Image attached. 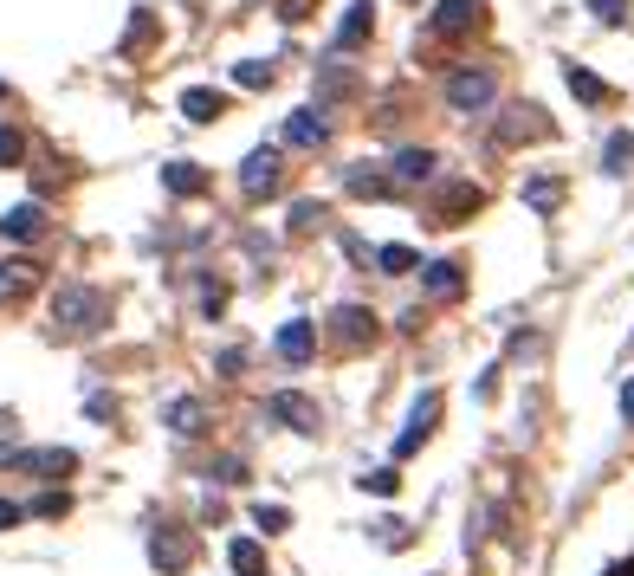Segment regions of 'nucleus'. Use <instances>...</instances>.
I'll return each mask as SVG.
<instances>
[{
  "instance_id": "ea45409f",
  "label": "nucleus",
  "mask_w": 634,
  "mask_h": 576,
  "mask_svg": "<svg viewBox=\"0 0 634 576\" xmlns=\"http://www.w3.org/2000/svg\"><path fill=\"white\" fill-rule=\"evenodd\" d=\"M0 434H13V408H0Z\"/></svg>"
},
{
  "instance_id": "f257e3e1",
  "label": "nucleus",
  "mask_w": 634,
  "mask_h": 576,
  "mask_svg": "<svg viewBox=\"0 0 634 576\" xmlns=\"http://www.w3.org/2000/svg\"><path fill=\"white\" fill-rule=\"evenodd\" d=\"M110 324V298L98 285H59V298H52V331L59 337H98Z\"/></svg>"
},
{
  "instance_id": "cd10ccee",
  "label": "nucleus",
  "mask_w": 634,
  "mask_h": 576,
  "mask_svg": "<svg viewBox=\"0 0 634 576\" xmlns=\"http://www.w3.org/2000/svg\"><path fill=\"white\" fill-rule=\"evenodd\" d=\"M253 525L266 531V538H279V531L292 525V512H285V505H266V499H259V505H253Z\"/></svg>"
},
{
  "instance_id": "58836bf2",
  "label": "nucleus",
  "mask_w": 634,
  "mask_h": 576,
  "mask_svg": "<svg viewBox=\"0 0 634 576\" xmlns=\"http://www.w3.org/2000/svg\"><path fill=\"white\" fill-rule=\"evenodd\" d=\"M622 421L634 428V382H622Z\"/></svg>"
},
{
  "instance_id": "b1692460",
  "label": "nucleus",
  "mask_w": 634,
  "mask_h": 576,
  "mask_svg": "<svg viewBox=\"0 0 634 576\" xmlns=\"http://www.w3.org/2000/svg\"><path fill=\"white\" fill-rule=\"evenodd\" d=\"M602 169H609V175H628L634 169V136L628 130H615L609 143H602Z\"/></svg>"
},
{
  "instance_id": "0eeeda50",
  "label": "nucleus",
  "mask_w": 634,
  "mask_h": 576,
  "mask_svg": "<svg viewBox=\"0 0 634 576\" xmlns=\"http://www.w3.org/2000/svg\"><path fill=\"white\" fill-rule=\"evenodd\" d=\"M434 421H440V389H427L415 408H408V428H402V441H395V454H415V447L434 434Z\"/></svg>"
},
{
  "instance_id": "7c9ffc66",
  "label": "nucleus",
  "mask_w": 634,
  "mask_h": 576,
  "mask_svg": "<svg viewBox=\"0 0 634 576\" xmlns=\"http://www.w3.org/2000/svg\"><path fill=\"white\" fill-rule=\"evenodd\" d=\"M402 486V473L395 466H376V473H363V492H395Z\"/></svg>"
},
{
  "instance_id": "393cba45",
  "label": "nucleus",
  "mask_w": 634,
  "mask_h": 576,
  "mask_svg": "<svg viewBox=\"0 0 634 576\" xmlns=\"http://www.w3.org/2000/svg\"><path fill=\"white\" fill-rule=\"evenodd\" d=\"M162 421H169L175 434H201V402H195V395H175V402H169V415H162Z\"/></svg>"
},
{
  "instance_id": "7ed1b4c3",
  "label": "nucleus",
  "mask_w": 634,
  "mask_h": 576,
  "mask_svg": "<svg viewBox=\"0 0 634 576\" xmlns=\"http://www.w3.org/2000/svg\"><path fill=\"white\" fill-rule=\"evenodd\" d=\"M473 26H486V0H440L427 13V39H460Z\"/></svg>"
},
{
  "instance_id": "4468645a",
  "label": "nucleus",
  "mask_w": 634,
  "mask_h": 576,
  "mask_svg": "<svg viewBox=\"0 0 634 576\" xmlns=\"http://www.w3.org/2000/svg\"><path fill=\"white\" fill-rule=\"evenodd\" d=\"M311 344H317V324H311V318H292V324L279 331V356H285L292 369L311 363Z\"/></svg>"
},
{
  "instance_id": "f704fd0d",
  "label": "nucleus",
  "mask_w": 634,
  "mask_h": 576,
  "mask_svg": "<svg viewBox=\"0 0 634 576\" xmlns=\"http://www.w3.org/2000/svg\"><path fill=\"white\" fill-rule=\"evenodd\" d=\"M376 538H382V544H408V531H402V518H376Z\"/></svg>"
},
{
  "instance_id": "aec40b11",
  "label": "nucleus",
  "mask_w": 634,
  "mask_h": 576,
  "mask_svg": "<svg viewBox=\"0 0 634 576\" xmlns=\"http://www.w3.org/2000/svg\"><path fill=\"white\" fill-rule=\"evenodd\" d=\"M220 111H227V98H220V91H208V85H188V91H182V117H188V123H214Z\"/></svg>"
},
{
  "instance_id": "e433bc0d",
  "label": "nucleus",
  "mask_w": 634,
  "mask_h": 576,
  "mask_svg": "<svg viewBox=\"0 0 634 576\" xmlns=\"http://www.w3.org/2000/svg\"><path fill=\"white\" fill-rule=\"evenodd\" d=\"M85 408H91V421H110V415H117V402H110L104 389H91V402H85Z\"/></svg>"
},
{
  "instance_id": "f3484780",
  "label": "nucleus",
  "mask_w": 634,
  "mask_h": 576,
  "mask_svg": "<svg viewBox=\"0 0 634 576\" xmlns=\"http://www.w3.org/2000/svg\"><path fill=\"white\" fill-rule=\"evenodd\" d=\"M33 279H39V266H33V259H0V305L26 298V292H33Z\"/></svg>"
},
{
  "instance_id": "20e7f679",
  "label": "nucleus",
  "mask_w": 634,
  "mask_h": 576,
  "mask_svg": "<svg viewBox=\"0 0 634 576\" xmlns=\"http://www.w3.org/2000/svg\"><path fill=\"white\" fill-rule=\"evenodd\" d=\"M550 136H557V123L544 117V104H512L499 117V143H550Z\"/></svg>"
},
{
  "instance_id": "f03ea898",
  "label": "nucleus",
  "mask_w": 634,
  "mask_h": 576,
  "mask_svg": "<svg viewBox=\"0 0 634 576\" xmlns=\"http://www.w3.org/2000/svg\"><path fill=\"white\" fill-rule=\"evenodd\" d=\"M492 98H499V78H492L486 65H479V72H473V65H460V72L447 78V104H453V111H466V117L486 111Z\"/></svg>"
},
{
  "instance_id": "1a4fd4ad",
  "label": "nucleus",
  "mask_w": 634,
  "mask_h": 576,
  "mask_svg": "<svg viewBox=\"0 0 634 576\" xmlns=\"http://www.w3.org/2000/svg\"><path fill=\"white\" fill-rule=\"evenodd\" d=\"M240 188L246 195H272V188H279V149H253V156L240 162Z\"/></svg>"
},
{
  "instance_id": "c9c22d12",
  "label": "nucleus",
  "mask_w": 634,
  "mask_h": 576,
  "mask_svg": "<svg viewBox=\"0 0 634 576\" xmlns=\"http://www.w3.org/2000/svg\"><path fill=\"white\" fill-rule=\"evenodd\" d=\"M65 505H72V499H65V492H46V499H33V512H39V518H59Z\"/></svg>"
},
{
  "instance_id": "f8f14e48",
  "label": "nucleus",
  "mask_w": 634,
  "mask_h": 576,
  "mask_svg": "<svg viewBox=\"0 0 634 576\" xmlns=\"http://www.w3.org/2000/svg\"><path fill=\"white\" fill-rule=\"evenodd\" d=\"M324 136H330L324 104H311V111H292V117H285V143H292V149H317Z\"/></svg>"
},
{
  "instance_id": "4c0bfd02",
  "label": "nucleus",
  "mask_w": 634,
  "mask_h": 576,
  "mask_svg": "<svg viewBox=\"0 0 634 576\" xmlns=\"http://www.w3.org/2000/svg\"><path fill=\"white\" fill-rule=\"evenodd\" d=\"M20 518H26L20 505H13V499H0V531H13V525H20Z\"/></svg>"
},
{
  "instance_id": "2f4dec72",
  "label": "nucleus",
  "mask_w": 634,
  "mask_h": 576,
  "mask_svg": "<svg viewBox=\"0 0 634 576\" xmlns=\"http://www.w3.org/2000/svg\"><path fill=\"white\" fill-rule=\"evenodd\" d=\"M317 221H324V208H317V201H298V208H292V233H311Z\"/></svg>"
},
{
  "instance_id": "6ab92c4d",
  "label": "nucleus",
  "mask_w": 634,
  "mask_h": 576,
  "mask_svg": "<svg viewBox=\"0 0 634 576\" xmlns=\"http://www.w3.org/2000/svg\"><path fill=\"white\" fill-rule=\"evenodd\" d=\"M227 564H233V576H272L266 570V544H259V538H233L227 544Z\"/></svg>"
},
{
  "instance_id": "72a5a7b5",
  "label": "nucleus",
  "mask_w": 634,
  "mask_h": 576,
  "mask_svg": "<svg viewBox=\"0 0 634 576\" xmlns=\"http://www.w3.org/2000/svg\"><path fill=\"white\" fill-rule=\"evenodd\" d=\"M20 162V130H0V169H13Z\"/></svg>"
},
{
  "instance_id": "bb28decb",
  "label": "nucleus",
  "mask_w": 634,
  "mask_h": 576,
  "mask_svg": "<svg viewBox=\"0 0 634 576\" xmlns=\"http://www.w3.org/2000/svg\"><path fill=\"white\" fill-rule=\"evenodd\" d=\"M343 91H350V72H343V65H324V72H317V104L343 98Z\"/></svg>"
},
{
  "instance_id": "6e6552de",
  "label": "nucleus",
  "mask_w": 634,
  "mask_h": 576,
  "mask_svg": "<svg viewBox=\"0 0 634 576\" xmlns=\"http://www.w3.org/2000/svg\"><path fill=\"white\" fill-rule=\"evenodd\" d=\"M330 337H337L343 350H356V344L376 337V318H369L363 305H337V311H330Z\"/></svg>"
},
{
  "instance_id": "a878e982",
  "label": "nucleus",
  "mask_w": 634,
  "mask_h": 576,
  "mask_svg": "<svg viewBox=\"0 0 634 576\" xmlns=\"http://www.w3.org/2000/svg\"><path fill=\"white\" fill-rule=\"evenodd\" d=\"M376 266L389 272V279H402V272H415L421 259H415V246H376Z\"/></svg>"
},
{
  "instance_id": "c85d7f7f",
  "label": "nucleus",
  "mask_w": 634,
  "mask_h": 576,
  "mask_svg": "<svg viewBox=\"0 0 634 576\" xmlns=\"http://www.w3.org/2000/svg\"><path fill=\"white\" fill-rule=\"evenodd\" d=\"M233 78H240L246 91H259V85H272V59H240L233 65Z\"/></svg>"
},
{
  "instance_id": "2eb2a0df",
  "label": "nucleus",
  "mask_w": 634,
  "mask_h": 576,
  "mask_svg": "<svg viewBox=\"0 0 634 576\" xmlns=\"http://www.w3.org/2000/svg\"><path fill=\"white\" fill-rule=\"evenodd\" d=\"M434 149H402V156H395V169H389V182L395 188H415V182H434Z\"/></svg>"
},
{
  "instance_id": "39448f33",
  "label": "nucleus",
  "mask_w": 634,
  "mask_h": 576,
  "mask_svg": "<svg viewBox=\"0 0 634 576\" xmlns=\"http://www.w3.org/2000/svg\"><path fill=\"white\" fill-rule=\"evenodd\" d=\"M0 466H26L33 479H65L78 466L72 447H26V454H0Z\"/></svg>"
},
{
  "instance_id": "412c9836",
  "label": "nucleus",
  "mask_w": 634,
  "mask_h": 576,
  "mask_svg": "<svg viewBox=\"0 0 634 576\" xmlns=\"http://www.w3.org/2000/svg\"><path fill=\"white\" fill-rule=\"evenodd\" d=\"M563 78H570V91H576V98H583V104H609V98H615V91L602 85V78L589 72V65H576V59L563 65Z\"/></svg>"
},
{
  "instance_id": "423d86ee",
  "label": "nucleus",
  "mask_w": 634,
  "mask_h": 576,
  "mask_svg": "<svg viewBox=\"0 0 634 576\" xmlns=\"http://www.w3.org/2000/svg\"><path fill=\"white\" fill-rule=\"evenodd\" d=\"M149 557H156V570H188V557H195V538H188L182 525H156L149 531Z\"/></svg>"
},
{
  "instance_id": "5701e85b",
  "label": "nucleus",
  "mask_w": 634,
  "mask_h": 576,
  "mask_svg": "<svg viewBox=\"0 0 634 576\" xmlns=\"http://www.w3.org/2000/svg\"><path fill=\"white\" fill-rule=\"evenodd\" d=\"M466 208H479V188L473 182H453L447 195H440V208H434V221H460Z\"/></svg>"
},
{
  "instance_id": "9d476101",
  "label": "nucleus",
  "mask_w": 634,
  "mask_h": 576,
  "mask_svg": "<svg viewBox=\"0 0 634 576\" xmlns=\"http://www.w3.org/2000/svg\"><path fill=\"white\" fill-rule=\"evenodd\" d=\"M266 415H279L285 428H298V434H317V402H305L298 389H279V395L266 402Z\"/></svg>"
},
{
  "instance_id": "ddd939ff",
  "label": "nucleus",
  "mask_w": 634,
  "mask_h": 576,
  "mask_svg": "<svg viewBox=\"0 0 634 576\" xmlns=\"http://www.w3.org/2000/svg\"><path fill=\"white\" fill-rule=\"evenodd\" d=\"M460 285H466L460 259H427V266H421V292L427 298H460Z\"/></svg>"
},
{
  "instance_id": "9b49d317",
  "label": "nucleus",
  "mask_w": 634,
  "mask_h": 576,
  "mask_svg": "<svg viewBox=\"0 0 634 576\" xmlns=\"http://www.w3.org/2000/svg\"><path fill=\"white\" fill-rule=\"evenodd\" d=\"M369 26H376V7H369V0H350V13H343V20H337V33H330V52L363 46V39H369Z\"/></svg>"
},
{
  "instance_id": "dca6fc26",
  "label": "nucleus",
  "mask_w": 634,
  "mask_h": 576,
  "mask_svg": "<svg viewBox=\"0 0 634 576\" xmlns=\"http://www.w3.org/2000/svg\"><path fill=\"white\" fill-rule=\"evenodd\" d=\"M0 233H7V240H39V233H46V214H39V201H20V208H7V214H0Z\"/></svg>"
},
{
  "instance_id": "a211bd4d",
  "label": "nucleus",
  "mask_w": 634,
  "mask_h": 576,
  "mask_svg": "<svg viewBox=\"0 0 634 576\" xmlns=\"http://www.w3.org/2000/svg\"><path fill=\"white\" fill-rule=\"evenodd\" d=\"M563 201V175H525V208L531 214H557Z\"/></svg>"
},
{
  "instance_id": "473e14b6",
  "label": "nucleus",
  "mask_w": 634,
  "mask_h": 576,
  "mask_svg": "<svg viewBox=\"0 0 634 576\" xmlns=\"http://www.w3.org/2000/svg\"><path fill=\"white\" fill-rule=\"evenodd\" d=\"M214 369H220V376H246V350H240V344H227V350H220V363H214Z\"/></svg>"
},
{
  "instance_id": "4be33fe9",
  "label": "nucleus",
  "mask_w": 634,
  "mask_h": 576,
  "mask_svg": "<svg viewBox=\"0 0 634 576\" xmlns=\"http://www.w3.org/2000/svg\"><path fill=\"white\" fill-rule=\"evenodd\" d=\"M162 188H169V195H201L208 175H201L195 162H162Z\"/></svg>"
},
{
  "instance_id": "c756f323",
  "label": "nucleus",
  "mask_w": 634,
  "mask_h": 576,
  "mask_svg": "<svg viewBox=\"0 0 634 576\" xmlns=\"http://www.w3.org/2000/svg\"><path fill=\"white\" fill-rule=\"evenodd\" d=\"M589 13H596L602 26H622L628 20V0H589Z\"/></svg>"
}]
</instances>
